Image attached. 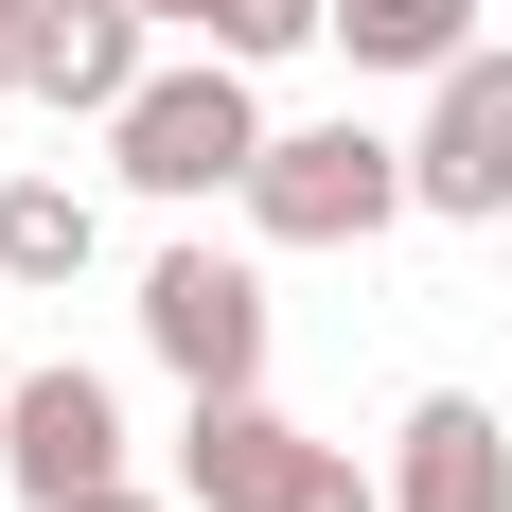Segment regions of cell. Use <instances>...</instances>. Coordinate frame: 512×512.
<instances>
[{
	"label": "cell",
	"instance_id": "cell-8",
	"mask_svg": "<svg viewBox=\"0 0 512 512\" xmlns=\"http://www.w3.org/2000/svg\"><path fill=\"white\" fill-rule=\"evenodd\" d=\"M18 89L106 124V106L142 89V0H36V53H18Z\"/></svg>",
	"mask_w": 512,
	"mask_h": 512
},
{
	"label": "cell",
	"instance_id": "cell-12",
	"mask_svg": "<svg viewBox=\"0 0 512 512\" xmlns=\"http://www.w3.org/2000/svg\"><path fill=\"white\" fill-rule=\"evenodd\" d=\"M18 53H36V0H0V89H18Z\"/></svg>",
	"mask_w": 512,
	"mask_h": 512
},
{
	"label": "cell",
	"instance_id": "cell-2",
	"mask_svg": "<svg viewBox=\"0 0 512 512\" xmlns=\"http://www.w3.org/2000/svg\"><path fill=\"white\" fill-rule=\"evenodd\" d=\"M106 159L142 177V195H248V159H265V89H248V53H212L195 36V71H142V89L106 106Z\"/></svg>",
	"mask_w": 512,
	"mask_h": 512
},
{
	"label": "cell",
	"instance_id": "cell-5",
	"mask_svg": "<svg viewBox=\"0 0 512 512\" xmlns=\"http://www.w3.org/2000/svg\"><path fill=\"white\" fill-rule=\"evenodd\" d=\"M0 460H18V512H71V495H106L124 477V407H106V371H18L0 389Z\"/></svg>",
	"mask_w": 512,
	"mask_h": 512
},
{
	"label": "cell",
	"instance_id": "cell-7",
	"mask_svg": "<svg viewBox=\"0 0 512 512\" xmlns=\"http://www.w3.org/2000/svg\"><path fill=\"white\" fill-rule=\"evenodd\" d=\"M389 512H512V424L477 389H424L389 424Z\"/></svg>",
	"mask_w": 512,
	"mask_h": 512
},
{
	"label": "cell",
	"instance_id": "cell-4",
	"mask_svg": "<svg viewBox=\"0 0 512 512\" xmlns=\"http://www.w3.org/2000/svg\"><path fill=\"white\" fill-rule=\"evenodd\" d=\"M142 336H159L177 389H265V265L159 248V265H142Z\"/></svg>",
	"mask_w": 512,
	"mask_h": 512
},
{
	"label": "cell",
	"instance_id": "cell-11",
	"mask_svg": "<svg viewBox=\"0 0 512 512\" xmlns=\"http://www.w3.org/2000/svg\"><path fill=\"white\" fill-rule=\"evenodd\" d=\"M142 18H177V36H212V53H301V36H336V0H142Z\"/></svg>",
	"mask_w": 512,
	"mask_h": 512
},
{
	"label": "cell",
	"instance_id": "cell-3",
	"mask_svg": "<svg viewBox=\"0 0 512 512\" xmlns=\"http://www.w3.org/2000/svg\"><path fill=\"white\" fill-rule=\"evenodd\" d=\"M389 212H424L407 142H371V124H265V159H248V230L265 248H371Z\"/></svg>",
	"mask_w": 512,
	"mask_h": 512
},
{
	"label": "cell",
	"instance_id": "cell-10",
	"mask_svg": "<svg viewBox=\"0 0 512 512\" xmlns=\"http://www.w3.org/2000/svg\"><path fill=\"white\" fill-rule=\"evenodd\" d=\"M89 195L71 177H0V283H89Z\"/></svg>",
	"mask_w": 512,
	"mask_h": 512
},
{
	"label": "cell",
	"instance_id": "cell-1",
	"mask_svg": "<svg viewBox=\"0 0 512 512\" xmlns=\"http://www.w3.org/2000/svg\"><path fill=\"white\" fill-rule=\"evenodd\" d=\"M177 495H195V512H389V477H354V442L283 424L265 389H195V424H177Z\"/></svg>",
	"mask_w": 512,
	"mask_h": 512
},
{
	"label": "cell",
	"instance_id": "cell-13",
	"mask_svg": "<svg viewBox=\"0 0 512 512\" xmlns=\"http://www.w3.org/2000/svg\"><path fill=\"white\" fill-rule=\"evenodd\" d=\"M71 512H177V495H142V477H106V495H71Z\"/></svg>",
	"mask_w": 512,
	"mask_h": 512
},
{
	"label": "cell",
	"instance_id": "cell-14",
	"mask_svg": "<svg viewBox=\"0 0 512 512\" xmlns=\"http://www.w3.org/2000/svg\"><path fill=\"white\" fill-rule=\"evenodd\" d=\"M0 389H18V371H0Z\"/></svg>",
	"mask_w": 512,
	"mask_h": 512
},
{
	"label": "cell",
	"instance_id": "cell-9",
	"mask_svg": "<svg viewBox=\"0 0 512 512\" xmlns=\"http://www.w3.org/2000/svg\"><path fill=\"white\" fill-rule=\"evenodd\" d=\"M495 0H336V53L354 71H460Z\"/></svg>",
	"mask_w": 512,
	"mask_h": 512
},
{
	"label": "cell",
	"instance_id": "cell-6",
	"mask_svg": "<svg viewBox=\"0 0 512 512\" xmlns=\"http://www.w3.org/2000/svg\"><path fill=\"white\" fill-rule=\"evenodd\" d=\"M407 177H424V212H460V230H495V212H512V53H460V71L424 89Z\"/></svg>",
	"mask_w": 512,
	"mask_h": 512
}]
</instances>
